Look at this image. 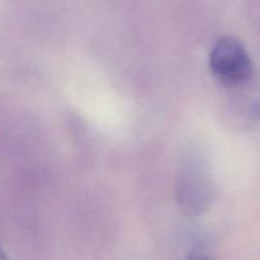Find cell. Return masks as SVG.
<instances>
[{"instance_id": "6da1fadb", "label": "cell", "mask_w": 260, "mask_h": 260, "mask_svg": "<svg viewBox=\"0 0 260 260\" xmlns=\"http://www.w3.org/2000/svg\"><path fill=\"white\" fill-rule=\"evenodd\" d=\"M210 65L218 80L226 85H239L250 78L253 63L238 40L223 37L211 52Z\"/></svg>"}, {"instance_id": "7a4b0ae2", "label": "cell", "mask_w": 260, "mask_h": 260, "mask_svg": "<svg viewBox=\"0 0 260 260\" xmlns=\"http://www.w3.org/2000/svg\"><path fill=\"white\" fill-rule=\"evenodd\" d=\"M256 117H258V118H260V104L258 107H256Z\"/></svg>"}, {"instance_id": "3957f363", "label": "cell", "mask_w": 260, "mask_h": 260, "mask_svg": "<svg viewBox=\"0 0 260 260\" xmlns=\"http://www.w3.org/2000/svg\"><path fill=\"white\" fill-rule=\"evenodd\" d=\"M3 256H5V254H4V253H3L2 248H0V258H3Z\"/></svg>"}]
</instances>
